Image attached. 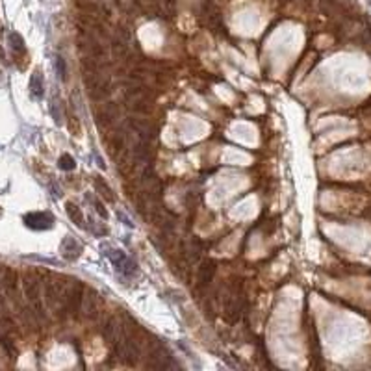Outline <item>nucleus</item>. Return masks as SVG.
<instances>
[{
	"instance_id": "obj_3",
	"label": "nucleus",
	"mask_w": 371,
	"mask_h": 371,
	"mask_svg": "<svg viewBox=\"0 0 371 371\" xmlns=\"http://www.w3.org/2000/svg\"><path fill=\"white\" fill-rule=\"evenodd\" d=\"M99 306H101V295L95 290H87V294L84 295V302H82V314L85 316V319L97 321L101 316Z\"/></svg>"
},
{
	"instance_id": "obj_13",
	"label": "nucleus",
	"mask_w": 371,
	"mask_h": 371,
	"mask_svg": "<svg viewBox=\"0 0 371 371\" xmlns=\"http://www.w3.org/2000/svg\"><path fill=\"white\" fill-rule=\"evenodd\" d=\"M9 45H11L15 54H24V39L19 34H15V32L9 34Z\"/></svg>"
},
{
	"instance_id": "obj_9",
	"label": "nucleus",
	"mask_w": 371,
	"mask_h": 371,
	"mask_svg": "<svg viewBox=\"0 0 371 371\" xmlns=\"http://www.w3.org/2000/svg\"><path fill=\"white\" fill-rule=\"evenodd\" d=\"M62 249H63V255H65V258H71V260L78 258L80 251H82V247H80L76 241H74V238H73V236H67V238H65Z\"/></svg>"
},
{
	"instance_id": "obj_11",
	"label": "nucleus",
	"mask_w": 371,
	"mask_h": 371,
	"mask_svg": "<svg viewBox=\"0 0 371 371\" xmlns=\"http://www.w3.org/2000/svg\"><path fill=\"white\" fill-rule=\"evenodd\" d=\"M30 89H32V97H34V99H41V97H43V76H41L39 71H36L34 76H32Z\"/></svg>"
},
{
	"instance_id": "obj_6",
	"label": "nucleus",
	"mask_w": 371,
	"mask_h": 371,
	"mask_svg": "<svg viewBox=\"0 0 371 371\" xmlns=\"http://www.w3.org/2000/svg\"><path fill=\"white\" fill-rule=\"evenodd\" d=\"M217 271V263L208 260L206 263L201 265V271H199V280H197V288L199 290H206L210 286V282L214 280V275Z\"/></svg>"
},
{
	"instance_id": "obj_17",
	"label": "nucleus",
	"mask_w": 371,
	"mask_h": 371,
	"mask_svg": "<svg viewBox=\"0 0 371 371\" xmlns=\"http://www.w3.org/2000/svg\"><path fill=\"white\" fill-rule=\"evenodd\" d=\"M87 199H89V201L93 202V206H95V210H97V212H99V214H101V217H104V219H106V217H108V212H106V210H104V206H102V202L95 201V199H93L91 195H89V197H87Z\"/></svg>"
},
{
	"instance_id": "obj_1",
	"label": "nucleus",
	"mask_w": 371,
	"mask_h": 371,
	"mask_svg": "<svg viewBox=\"0 0 371 371\" xmlns=\"http://www.w3.org/2000/svg\"><path fill=\"white\" fill-rule=\"evenodd\" d=\"M128 128H130L134 134H138L139 139H145V141H152V139L158 138V126L152 123H148L147 119H128L126 121Z\"/></svg>"
},
{
	"instance_id": "obj_2",
	"label": "nucleus",
	"mask_w": 371,
	"mask_h": 371,
	"mask_svg": "<svg viewBox=\"0 0 371 371\" xmlns=\"http://www.w3.org/2000/svg\"><path fill=\"white\" fill-rule=\"evenodd\" d=\"M110 260H111V263H113V267H115L119 273H123L126 278H132L138 275V265L132 262L130 258H126V255H124L123 251H110Z\"/></svg>"
},
{
	"instance_id": "obj_14",
	"label": "nucleus",
	"mask_w": 371,
	"mask_h": 371,
	"mask_svg": "<svg viewBox=\"0 0 371 371\" xmlns=\"http://www.w3.org/2000/svg\"><path fill=\"white\" fill-rule=\"evenodd\" d=\"M95 186H97L99 193H101L102 197L106 199V201H113V199H115V197L111 195V189H110V186L106 184V182H104L102 178H97V180H95Z\"/></svg>"
},
{
	"instance_id": "obj_16",
	"label": "nucleus",
	"mask_w": 371,
	"mask_h": 371,
	"mask_svg": "<svg viewBox=\"0 0 371 371\" xmlns=\"http://www.w3.org/2000/svg\"><path fill=\"white\" fill-rule=\"evenodd\" d=\"M54 67H56V73H58V76L62 78V80H65V74H67V69H65V60H63L62 56H58V58H56Z\"/></svg>"
},
{
	"instance_id": "obj_12",
	"label": "nucleus",
	"mask_w": 371,
	"mask_h": 371,
	"mask_svg": "<svg viewBox=\"0 0 371 371\" xmlns=\"http://www.w3.org/2000/svg\"><path fill=\"white\" fill-rule=\"evenodd\" d=\"M128 106V104H126ZM130 111H134V113H150V104L148 102L143 101V97L141 99H136V101H130Z\"/></svg>"
},
{
	"instance_id": "obj_15",
	"label": "nucleus",
	"mask_w": 371,
	"mask_h": 371,
	"mask_svg": "<svg viewBox=\"0 0 371 371\" xmlns=\"http://www.w3.org/2000/svg\"><path fill=\"white\" fill-rule=\"evenodd\" d=\"M58 163H60V169H63V171H73V169H74V158H73V156H69V154H63Z\"/></svg>"
},
{
	"instance_id": "obj_5",
	"label": "nucleus",
	"mask_w": 371,
	"mask_h": 371,
	"mask_svg": "<svg viewBox=\"0 0 371 371\" xmlns=\"http://www.w3.org/2000/svg\"><path fill=\"white\" fill-rule=\"evenodd\" d=\"M121 321L113 316H106L101 319V334L110 345L121 338Z\"/></svg>"
},
{
	"instance_id": "obj_7",
	"label": "nucleus",
	"mask_w": 371,
	"mask_h": 371,
	"mask_svg": "<svg viewBox=\"0 0 371 371\" xmlns=\"http://www.w3.org/2000/svg\"><path fill=\"white\" fill-rule=\"evenodd\" d=\"M117 134H113L111 138L106 139V147H108L110 154L113 156V158H119V154L121 152H124V148H126V138L123 136V130H115Z\"/></svg>"
},
{
	"instance_id": "obj_4",
	"label": "nucleus",
	"mask_w": 371,
	"mask_h": 371,
	"mask_svg": "<svg viewBox=\"0 0 371 371\" xmlns=\"http://www.w3.org/2000/svg\"><path fill=\"white\" fill-rule=\"evenodd\" d=\"M24 224L32 230H48L54 224V216L46 212H32L28 216H24Z\"/></svg>"
},
{
	"instance_id": "obj_10",
	"label": "nucleus",
	"mask_w": 371,
	"mask_h": 371,
	"mask_svg": "<svg viewBox=\"0 0 371 371\" xmlns=\"http://www.w3.org/2000/svg\"><path fill=\"white\" fill-rule=\"evenodd\" d=\"M65 210H67V216L71 217V221L76 224V226H80V228H84L85 223H84V216H82V212H80V208H78L74 202H67L65 204Z\"/></svg>"
},
{
	"instance_id": "obj_8",
	"label": "nucleus",
	"mask_w": 371,
	"mask_h": 371,
	"mask_svg": "<svg viewBox=\"0 0 371 371\" xmlns=\"http://www.w3.org/2000/svg\"><path fill=\"white\" fill-rule=\"evenodd\" d=\"M117 119V108L113 106H110V108L106 110H99L97 113H95V121H97V124L101 126V128H108V126H113V123H115Z\"/></svg>"
}]
</instances>
